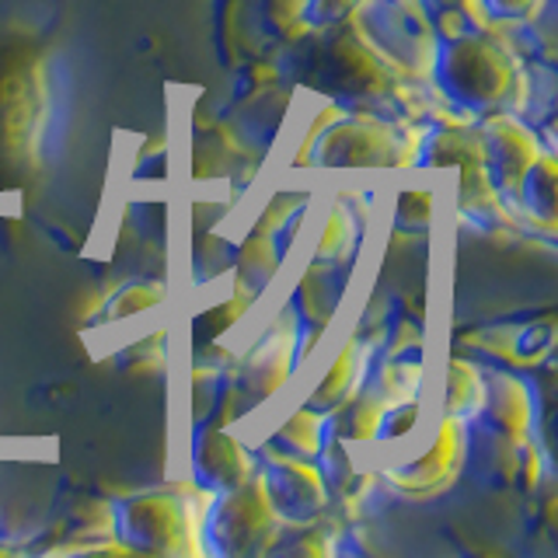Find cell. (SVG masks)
<instances>
[{"instance_id":"cell-1","label":"cell","mask_w":558,"mask_h":558,"mask_svg":"<svg viewBox=\"0 0 558 558\" xmlns=\"http://www.w3.org/2000/svg\"><path fill=\"white\" fill-rule=\"evenodd\" d=\"M293 57L296 81L311 92H322L345 112H384L423 119L444 112L426 81L401 70L388 52L360 28L353 14L331 25H311L304 35L283 46Z\"/></svg>"},{"instance_id":"cell-2","label":"cell","mask_w":558,"mask_h":558,"mask_svg":"<svg viewBox=\"0 0 558 558\" xmlns=\"http://www.w3.org/2000/svg\"><path fill=\"white\" fill-rule=\"evenodd\" d=\"M436 46L429 87L436 101L461 122L488 116H527L534 81L520 52L493 25H475L458 11L433 14Z\"/></svg>"},{"instance_id":"cell-3","label":"cell","mask_w":558,"mask_h":558,"mask_svg":"<svg viewBox=\"0 0 558 558\" xmlns=\"http://www.w3.org/2000/svg\"><path fill=\"white\" fill-rule=\"evenodd\" d=\"M426 126L418 119L384 116V112H345L325 105V119L314 136L301 144V157L325 174H366V171H412L418 168Z\"/></svg>"},{"instance_id":"cell-4","label":"cell","mask_w":558,"mask_h":558,"mask_svg":"<svg viewBox=\"0 0 558 558\" xmlns=\"http://www.w3.org/2000/svg\"><path fill=\"white\" fill-rule=\"evenodd\" d=\"M214 493L196 482L136 493L112 506V531L126 551L203 555V513Z\"/></svg>"},{"instance_id":"cell-5","label":"cell","mask_w":558,"mask_h":558,"mask_svg":"<svg viewBox=\"0 0 558 558\" xmlns=\"http://www.w3.org/2000/svg\"><path fill=\"white\" fill-rule=\"evenodd\" d=\"M49 119L46 63L32 46L0 43V171L25 174L39 161Z\"/></svg>"},{"instance_id":"cell-6","label":"cell","mask_w":558,"mask_h":558,"mask_svg":"<svg viewBox=\"0 0 558 558\" xmlns=\"http://www.w3.org/2000/svg\"><path fill=\"white\" fill-rule=\"evenodd\" d=\"M287 520L272 506L262 468L248 482L214 493L203 513V555H269L279 548Z\"/></svg>"},{"instance_id":"cell-7","label":"cell","mask_w":558,"mask_h":558,"mask_svg":"<svg viewBox=\"0 0 558 558\" xmlns=\"http://www.w3.org/2000/svg\"><path fill=\"white\" fill-rule=\"evenodd\" d=\"M353 17L401 70L429 84L440 35L423 0H366Z\"/></svg>"},{"instance_id":"cell-8","label":"cell","mask_w":558,"mask_h":558,"mask_svg":"<svg viewBox=\"0 0 558 558\" xmlns=\"http://www.w3.org/2000/svg\"><path fill=\"white\" fill-rule=\"evenodd\" d=\"M468 458V418L440 412L429 433V447L401 468H384L380 478L409 499H433L461 478Z\"/></svg>"},{"instance_id":"cell-9","label":"cell","mask_w":558,"mask_h":558,"mask_svg":"<svg viewBox=\"0 0 558 558\" xmlns=\"http://www.w3.org/2000/svg\"><path fill=\"white\" fill-rule=\"evenodd\" d=\"M478 130H482V154H485L488 179H493L499 199L510 203L517 196L523 174L531 171V165L545 150H541L537 133L534 126L523 122V116H488L478 119Z\"/></svg>"},{"instance_id":"cell-10","label":"cell","mask_w":558,"mask_h":558,"mask_svg":"<svg viewBox=\"0 0 558 558\" xmlns=\"http://www.w3.org/2000/svg\"><path fill=\"white\" fill-rule=\"evenodd\" d=\"M262 475L272 496V506L287 523H307L328 510V482L318 461L307 458H262Z\"/></svg>"},{"instance_id":"cell-11","label":"cell","mask_w":558,"mask_h":558,"mask_svg":"<svg viewBox=\"0 0 558 558\" xmlns=\"http://www.w3.org/2000/svg\"><path fill=\"white\" fill-rule=\"evenodd\" d=\"M258 471V453L238 440L231 426H203L192 444V482L223 493L241 482H248Z\"/></svg>"},{"instance_id":"cell-12","label":"cell","mask_w":558,"mask_h":558,"mask_svg":"<svg viewBox=\"0 0 558 558\" xmlns=\"http://www.w3.org/2000/svg\"><path fill=\"white\" fill-rule=\"evenodd\" d=\"M371 360H374V342L363 339V336H349L342 342L339 353L331 356L325 377L314 384V391L304 401H307L311 409L331 415L342 405V401H349L366 384V374H371Z\"/></svg>"},{"instance_id":"cell-13","label":"cell","mask_w":558,"mask_h":558,"mask_svg":"<svg viewBox=\"0 0 558 558\" xmlns=\"http://www.w3.org/2000/svg\"><path fill=\"white\" fill-rule=\"evenodd\" d=\"M328 436V412L311 409L307 401H301L287 418H279V426L272 429L269 444L262 447V458H307L314 461L322 453V444Z\"/></svg>"},{"instance_id":"cell-14","label":"cell","mask_w":558,"mask_h":558,"mask_svg":"<svg viewBox=\"0 0 558 558\" xmlns=\"http://www.w3.org/2000/svg\"><path fill=\"white\" fill-rule=\"evenodd\" d=\"M506 209L520 214V220L541 227L548 238L555 234V157L551 150H545L531 165V171L523 174L517 196L506 203Z\"/></svg>"},{"instance_id":"cell-15","label":"cell","mask_w":558,"mask_h":558,"mask_svg":"<svg viewBox=\"0 0 558 558\" xmlns=\"http://www.w3.org/2000/svg\"><path fill=\"white\" fill-rule=\"evenodd\" d=\"M485 401V374L471 360L453 356L444 374V409L450 415L471 418Z\"/></svg>"},{"instance_id":"cell-16","label":"cell","mask_w":558,"mask_h":558,"mask_svg":"<svg viewBox=\"0 0 558 558\" xmlns=\"http://www.w3.org/2000/svg\"><path fill=\"white\" fill-rule=\"evenodd\" d=\"M255 14L262 32L279 46L311 28V0H255Z\"/></svg>"},{"instance_id":"cell-17","label":"cell","mask_w":558,"mask_h":558,"mask_svg":"<svg viewBox=\"0 0 558 558\" xmlns=\"http://www.w3.org/2000/svg\"><path fill=\"white\" fill-rule=\"evenodd\" d=\"M548 0H478V14L485 25L499 32H520L537 25V17L545 14Z\"/></svg>"},{"instance_id":"cell-18","label":"cell","mask_w":558,"mask_h":558,"mask_svg":"<svg viewBox=\"0 0 558 558\" xmlns=\"http://www.w3.org/2000/svg\"><path fill=\"white\" fill-rule=\"evenodd\" d=\"M433 220V189L429 185H405L398 192L395 199V214H391V223L398 234H418L426 231Z\"/></svg>"},{"instance_id":"cell-19","label":"cell","mask_w":558,"mask_h":558,"mask_svg":"<svg viewBox=\"0 0 558 558\" xmlns=\"http://www.w3.org/2000/svg\"><path fill=\"white\" fill-rule=\"evenodd\" d=\"M423 4L429 8V14H436V11H458V14L468 17V22L485 25L482 14H478V0H423Z\"/></svg>"}]
</instances>
